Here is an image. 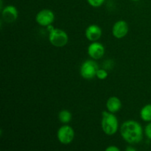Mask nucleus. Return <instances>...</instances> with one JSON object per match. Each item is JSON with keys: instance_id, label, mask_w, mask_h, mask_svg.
<instances>
[{"instance_id": "8", "label": "nucleus", "mask_w": 151, "mask_h": 151, "mask_svg": "<svg viewBox=\"0 0 151 151\" xmlns=\"http://www.w3.org/2000/svg\"><path fill=\"white\" fill-rule=\"evenodd\" d=\"M129 31L128 24L124 20H119L114 23L112 27V35L117 39L123 38Z\"/></svg>"}, {"instance_id": "11", "label": "nucleus", "mask_w": 151, "mask_h": 151, "mask_svg": "<svg viewBox=\"0 0 151 151\" xmlns=\"http://www.w3.org/2000/svg\"><path fill=\"white\" fill-rule=\"evenodd\" d=\"M106 108H107L108 111L115 114L119 111L122 108V102L119 97L116 96H112L109 97L106 101Z\"/></svg>"}, {"instance_id": "7", "label": "nucleus", "mask_w": 151, "mask_h": 151, "mask_svg": "<svg viewBox=\"0 0 151 151\" xmlns=\"http://www.w3.org/2000/svg\"><path fill=\"white\" fill-rule=\"evenodd\" d=\"M105 47L102 43L98 41H94L91 42L88 45L87 52L88 54L93 60H99L102 58L105 55Z\"/></svg>"}, {"instance_id": "14", "label": "nucleus", "mask_w": 151, "mask_h": 151, "mask_svg": "<svg viewBox=\"0 0 151 151\" xmlns=\"http://www.w3.org/2000/svg\"><path fill=\"white\" fill-rule=\"evenodd\" d=\"M96 77L99 80L106 79L108 77V72L104 69H99L97 72V75H96Z\"/></svg>"}, {"instance_id": "17", "label": "nucleus", "mask_w": 151, "mask_h": 151, "mask_svg": "<svg viewBox=\"0 0 151 151\" xmlns=\"http://www.w3.org/2000/svg\"><path fill=\"white\" fill-rule=\"evenodd\" d=\"M105 151H120V150H119V147H116V146L111 145L109 146V147L105 150Z\"/></svg>"}, {"instance_id": "3", "label": "nucleus", "mask_w": 151, "mask_h": 151, "mask_svg": "<svg viewBox=\"0 0 151 151\" xmlns=\"http://www.w3.org/2000/svg\"><path fill=\"white\" fill-rule=\"evenodd\" d=\"M49 30V41L55 47H63L69 41L68 34L64 30L58 28H55L52 25L47 27Z\"/></svg>"}, {"instance_id": "1", "label": "nucleus", "mask_w": 151, "mask_h": 151, "mask_svg": "<svg viewBox=\"0 0 151 151\" xmlns=\"http://www.w3.org/2000/svg\"><path fill=\"white\" fill-rule=\"evenodd\" d=\"M143 128L139 122L127 120L120 127V134L126 142L131 145L138 144L143 139Z\"/></svg>"}, {"instance_id": "16", "label": "nucleus", "mask_w": 151, "mask_h": 151, "mask_svg": "<svg viewBox=\"0 0 151 151\" xmlns=\"http://www.w3.org/2000/svg\"><path fill=\"white\" fill-rule=\"evenodd\" d=\"M144 132L146 137H147L149 139H151V122H148L147 125H146L145 128Z\"/></svg>"}, {"instance_id": "6", "label": "nucleus", "mask_w": 151, "mask_h": 151, "mask_svg": "<svg viewBox=\"0 0 151 151\" xmlns=\"http://www.w3.org/2000/svg\"><path fill=\"white\" fill-rule=\"evenodd\" d=\"M55 13L50 9H43L40 10L35 16V21L42 27H49L52 25L55 21Z\"/></svg>"}, {"instance_id": "19", "label": "nucleus", "mask_w": 151, "mask_h": 151, "mask_svg": "<svg viewBox=\"0 0 151 151\" xmlns=\"http://www.w3.org/2000/svg\"><path fill=\"white\" fill-rule=\"evenodd\" d=\"M131 1H139V0H131Z\"/></svg>"}, {"instance_id": "18", "label": "nucleus", "mask_w": 151, "mask_h": 151, "mask_svg": "<svg viewBox=\"0 0 151 151\" xmlns=\"http://www.w3.org/2000/svg\"><path fill=\"white\" fill-rule=\"evenodd\" d=\"M125 151H138L137 150L136 148H134V147H132V146H128V147H126V150Z\"/></svg>"}, {"instance_id": "2", "label": "nucleus", "mask_w": 151, "mask_h": 151, "mask_svg": "<svg viewBox=\"0 0 151 151\" xmlns=\"http://www.w3.org/2000/svg\"><path fill=\"white\" fill-rule=\"evenodd\" d=\"M101 126L103 132L108 136L114 135L119 128V121L114 114L109 111L102 112Z\"/></svg>"}, {"instance_id": "9", "label": "nucleus", "mask_w": 151, "mask_h": 151, "mask_svg": "<svg viewBox=\"0 0 151 151\" xmlns=\"http://www.w3.org/2000/svg\"><path fill=\"white\" fill-rule=\"evenodd\" d=\"M103 31L101 27L97 24H91L86 29V38L91 42L97 41L102 36Z\"/></svg>"}, {"instance_id": "4", "label": "nucleus", "mask_w": 151, "mask_h": 151, "mask_svg": "<svg viewBox=\"0 0 151 151\" xmlns=\"http://www.w3.org/2000/svg\"><path fill=\"white\" fill-rule=\"evenodd\" d=\"M98 69V64L95 60H87L81 65L80 73L81 77L84 79L91 80L96 77Z\"/></svg>"}, {"instance_id": "5", "label": "nucleus", "mask_w": 151, "mask_h": 151, "mask_svg": "<svg viewBox=\"0 0 151 151\" xmlns=\"http://www.w3.org/2000/svg\"><path fill=\"white\" fill-rule=\"evenodd\" d=\"M57 138L58 141L63 145H69L73 141L75 138V131L72 126L63 125L58 130Z\"/></svg>"}, {"instance_id": "10", "label": "nucleus", "mask_w": 151, "mask_h": 151, "mask_svg": "<svg viewBox=\"0 0 151 151\" xmlns=\"http://www.w3.org/2000/svg\"><path fill=\"white\" fill-rule=\"evenodd\" d=\"M1 16L5 22L8 24L13 23L18 19L19 12L17 8L13 5H7L1 11Z\"/></svg>"}, {"instance_id": "13", "label": "nucleus", "mask_w": 151, "mask_h": 151, "mask_svg": "<svg viewBox=\"0 0 151 151\" xmlns=\"http://www.w3.org/2000/svg\"><path fill=\"white\" fill-rule=\"evenodd\" d=\"M72 114L67 109H63L58 113V119L63 125H67L71 122Z\"/></svg>"}, {"instance_id": "15", "label": "nucleus", "mask_w": 151, "mask_h": 151, "mask_svg": "<svg viewBox=\"0 0 151 151\" xmlns=\"http://www.w3.org/2000/svg\"><path fill=\"white\" fill-rule=\"evenodd\" d=\"M106 0H87L89 5L93 7H99L103 4Z\"/></svg>"}, {"instance_id": "12", "label": "nucleus", "mask_w": 151, "mask_h": 151, "mask_svg": "<svg viewBox=\"0 0 151 151\" xmlns=\"http://www.w3.org/2000/svg\"><path fill=\"white\" fill-rule=\"evenodd\" d=\"M139 115L144 122H151V104L145 105L140 110Z\"/></svg>"}]
</instances>
